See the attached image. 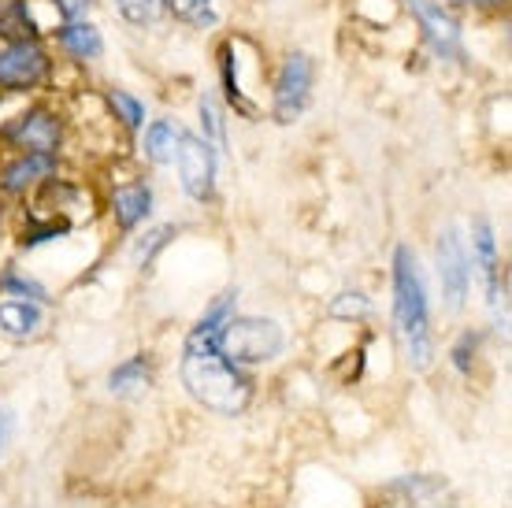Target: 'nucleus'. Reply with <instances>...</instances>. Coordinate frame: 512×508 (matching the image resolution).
Here are the masks:
<instances>
[{
  "label": "nucleus",
  "mask_w": 512,
  "mask_h": 508,
  "mask_svg": "<svg viewBox=\"0 0 512 508\" xmlns=\"http://www.w3.org/2000/svg\"><path fill=\"white\" fill-rule=\"evenodd\" d=\"M56 4V12L64 23H75V19H86V12L93 8V0H52Z\"/></svg>",
  "instance_id": "393cba45"
},
{
  "label": "nucleus",
  "mask_w": 512,
  "mask_h": 508,
  "mask_svg": "<svg viewBox=\"0 0 512 508\" xmlns=\"http://www.w3.org/2000/svg\"><path fill=\"white\" fill-rule=\"evenodd\" d=\"M149 386H153V368H149L145 356H130V360H123V364L108 375V390L116 397H138V394H145Z\"/></svg>",
  "instance_id": "2eb2a0df"
},
{
  "label": "nucleus",
  "mask_w": 512,
  "mask_h": 508,
  "mask_svg": "<svg viewBox=\"0 0 512 508\" xmlns=\"http://www.w3.org/2000/svg\"><path fill=\"white\" fill-rule=\"evenodd\" d=\"M182 386L190 390L197 405L212 408L219 416H242L253 401V382L245 379L238 364H231L219 349H186Z\"/></svg>",
  "instance_id": "f03ea898"
},
{
  "label": "nucleus",
  "mask_w": 512,
  "mask_h": 508,
  "mask_svg": "<svg viewBox=\"0 0 512 508\" xmlns=\"http://www.w3.org/2000/svg\"><path fill=\"white\" fill-rule=\"evenodd\" d=\"M475 349H479V334H461V342L453 345V368L457 371H472V360H475Z\"/></svg>",
  "instance_id": "5701e85b"
},
{
  "label": "nucleus",
  "mask_w": 512,
  "mask_h": 508,
  "mask_svg": "<svg viewBox=\"0 0 512 508\" xmlns=\"http://www.w3.org/2000/svg\"><path fill=\"white\" fill-rule=\"evenodd\" d=\"M56 175V156H38V153H19L12 164L0 167V190L19 197V193L34 190L41 182H49Z\"/></svg>",
  "instance_id": "9b49d317"
},
{
  "label": "nucleus",
  "mask_w": 512,
  "mask_h": 508,
  "mask_svg": "<svg viewBox=\"0 0 512 508\" xmlns=\"http://www.w3.org/2000/svg\"><path fill=\"white\" fill-rule=\"evenodd\" d=\"M472 249H475L479 267H483V279H487L490 308H498V301L505 297V286H501V264H498V245H494V230H490L487 219H479V223L472 227Z\"/></svg>",
  "instance_id": "f8f14e48"
},
{
  "label": "nucleus",
  "mask_w": 512,
  "mask_h": 508,
  "mask_svg": "<svg viewBox=\"0 0 512 508\" xmlns=\"http://www.w3.org/2000/svg\"><path fill=\"white\" fill-rule=\"evenodd\" d=\"M4 4H8V0H0V8H4Z\"/></svg>",
  "instance_id": "c756f323"
},
{
  "label": "nucleus",
  "mask_w": 512,
  "mask_h": 508,
  "mask_svg": "<svg viewBox=\"0 0 512 508\" xmlns=\"http://www.w3.org/2000/svg\"><path fill=\"white\" fill-rule=\"evenodd\" d=\"M331 316L334 319H364V316H372V301L364 297V293H338L331 301Z\"/></svg>",
  "instance_id": "4be33fe9"
},
{
  "label": "nucleus",
  "mask_w": 512,
  "mask_h": 508,
  "mask_svg": "<svg viewBox=\"0 0 512 508\" xmlns=\"http://www.w3.org/2000/svg\"><path fill=\"white\" fill-rule=\"evenodd\" d=\"M286 334L275 319L260 316H231L219 331V353L231 364H268L282 353Z\"/></svg>",
  "instance_id": "7ed1b4c3"
},
{
  "label": "nucleus",
  "mask_w": 512,
  "mask_h": 508,
  "mask_svg": "<svg viewBox=\"0 0 512 508\" xmlns=\"http://www.w3.org/2000/svg\"><path fill=\"white\" fill-rule=\"evenodd\" d=\"M394 323L405 342L412 371H427L435 364V334H431V305H427V282L412 245L394 249Z\"/></svg>",
  "instance_id": "f257e3e1"
},
{
  "label": "nucleus",
  "mask_w": 512,
  "mask_h": 508,
  "mask_svg": "<svg viewBox=\"0 0 512 508\" xmlns=\"http://www.w3.org/2000/svg\"><path fill=\"white\" fill-rule=\"evenodd\" d=\"M8 438H12V412H8V408H0V453H4Z\"/></svg>",
  "instance_id": "bb28decb"
},
{
  "label": "nucleus",
  "mask_w": 512,
  "mask_h": 508,
  "mask_svg": "<svg viewBox=\"0 0 512 508\" xmlns=\"http://www.w3.org/2000/svg\"><path fill=\"white\" fill-rule=\"evenodd\" d=\"M41 327V308L34 301H0V331L26 342L30 334H38Z\"/></svg>",
  "instance_id": "dca6fc26"
},
{
  "label": "nucleus",
  "mask_w": 512,
  "mask_h": 508,
  "mask_svg": "<svg viewBox=\"0 0 512 508\" xmlns=\"http://www.w3.org/2000/svg\"><path fill=\"white\" fill-rule=\"evenodd\" d=\"M312 82H316V64L308 52H290L282 60L279 75H275V119L279 123H294L297 115L308 108L312 97Z\"/></svg>",
  "instance_id": "423d86ee"
},
{
  "label": "nucleus",
  "mask_w": 512,
  "mask_h": 508,
  "mask_svg": "<svg viewBox=\"0 0 512 508\" xmlns=\"http://www.w3.org/2000/svg\"><path fill=\"white\" fill-rule=\"evenodd\" d=\"M0 141H8L19 153H38V156H56L60 141H64V123L52 108H26L23 115H15L8 127L0 130Z\"/></svg>",
  "instance_id": "39448f33"
},
{
  "label": "nucleus",
  "mask_w": 512,
  "mask_h": 508,
  "mask_svg": "<svg viewBox=\"0 0 512 508\" xmlns=\"http://www.w3.org/2000/svg\"><path fill=\"white\" fill-rule=\"evenodd\" d=\"M164 4H167V0H116L119 15H123L127 23H134V26L156 23V19L164 15Z\"/></svg>",
  "instance_id": "412c9836"
},
{
  "label": "nucleus",
  "mask_w": 512,
  "mask_h": 508,
  "mask_svg": "<svg viewBox=\"0 0 512 508\" xmlns=\"http://www.w3.org/2000/svg\"><path fill=\"white\" fill-rule=\"evenodd\" d=\"M8 293H15V297H34V301H45V290H41L38 282H26L19 279V275H4V282H0Z\"/></svg>",
  "instance_id": "b1692460"
},
{
  "label": "nucleus",
  "mask_w": 512,
  "mask_h": 508,
  "mask_svg": "<svg viewBox=\"0 0 512 508\" xmlns=\"http://www.w3.org/2000/svg\"><path fill=\"white\" fill-rule=\"evenodd\" d=\"M171 234H175V227H160V230H153V234H149V242H141V245H138V260H145V264H149V260H153V253H156V249H164Z\"/></svg>",
  "instance_id": "a878e982"
},
{
  "label": "nucleus",
  "mask_w": 512,
  "mask_h": 508,
  "mask_svg": "<svg viewBox=\"0 0 512 508\" xmlns=\"http://www.w3.org/2000/svg\"><path fill=\"white\" fill-rule=\"evenodd\" d=\"M104 101H108L112 115H116V119L127 130H141V127H145V104H141L134 93H127V89H108V93H104Z\"/></svg>",
  "instance_id": "aec40b11"
},
{
  "label": "nucleus",
  "mask_w": 512,
  "mask_h": 508,
  "mask_svg": "<svg viewBox=\"0 0 512 508\" xmlns=\"http://www.w3.org/2000/svg\"><path fill=\"white\" fill-rule=\"evenodd\" d=\"M449 4H479V8H490V4H501V0H449Z\"/></svg>",
  "instance_id": "cd10ccee"
},
{
  "label": "nucleus",
  "mask_w": 512,
  "mask_h": 508,
  "mask_svg": "<svg viewBox=\"0 0 512 508\" xmlns=\"http://www.w3.org/2000/svg\"><path fill=\"white\" fill-rule=\"evenodd\" d=\"M201 138L212 145V149H227V119H223V108H219L216 93H201Z\"/></svg>",
  "instance_id": "6ab92c4d"
},
{
  "label": "nucleus",
  "mask_w": 512,
  "mask_h": 508,
  "mask_svg": "<svg viewBox=\"0 0 512 508\" xmlns=\"http://www.w3.org/2000/svg\"><path fill=\"white\" fill-rule=\"evenodd\" d=\"M0 223H4V201H0Z\"/></svg>",
  "instance_id": "c85d7f7f"
},
{
  "label": "nucleus",
  "mask_w": 512,
  "mask_h": 508,
  "mask_svg": "<svg viewBox=\"0 0 512 508\" xmlns=\"http://www.w3.org/2000/svg\"><path fill=\"white\" fill-rule=\"evenodd\" d=\"M386 501H390V508H457L449 486L442 479H431V475H409V479L390 483Z\"/></svg>",
  "instance_id": "9d476101"
},
{
  "label": "nucleus",
  "mask_w": 512,
  "mask_h": 508,
  "mask_svg": "<svg viewBox=\"0 0 512 508\" xmlns=\"http://www.w3.org/2000/svg\"><path fill=\"white\" fill-rule=\"evenodd\" d=\"M52 60L41 41H8L0 49V89L4 93H30L45 86Z\"/></svg>",
  "instance_id": "20e7f679"
},
{
  "label": "nucleus",
  "mask_w": 512,
  "mask_h": 508,
  "mask_svg": "<svg viewBox=\"0 0 512 508\" xmlns=\"http://www.w3.org/2000/svg\"><path fill=\"white\" fill-rule=\"evenodd\" d=\"M179 141H182V127L175 119H153L149 130H145V156H149L156 167L175 164Z\"/></svg>",
  "instance_id": "4468645a"
},
{
  "label": "nucleus",
  "mask_w": 512,
  "mask_h": 508,
  "mask_svg": "<svg viewBox=\"0 0 512 508\" xmlns=\"http://www.w3.org/2000/svg\"><path fill=\"white\" fill-rule=\"evenodd\" d=\"M405 8L416 15L427 45L442 56V60H464V45H461V23L438 4V0H405Z\"/></svg>",
  "instance_id": "1a4fd4ad"
},
{
  "label": "nucleus",
  "mask_w": 512,
  "mask_h": 508,
  "mask_svg": "<svg viewBox=\"0 0 512 508\" xmlns=\"http://www.w3.org/2000/svg\"><path fill=\"white\" fill-rule=\"evenodd\" d=\"M60 45H64L75 60H97L104 52V38H101V30L93 23H86V19H75V23H64L60 26Z\"/></svg>",
  "instance_id": "f3484780"
},
{
  "label": "nucleus",
  "mask_w": 512,
  "mask_h": 508,
  "mask_svg": "<svg viewBox=\"0 0 512 508\" xmlns=\"http://www.w3.org/2000/svg\"><path fill=\"white\" fill-rule=\"evenodd\" d=\"M164 12H171L186 26H197V30H212V26H219V12L212 0H167Z\"/></svg>",
  "instance_id": "a211bd4d"
},
{
  "label": "nucleus",
  "mask_w": 512,
  "mask_h": 508,
  "mask_svg": "<svg viewBox=\"0 0 512 508\" xmlns=\"http://www.w3.org/2000/svg\"><path fill=\"white\" fill-rule=\"evenodd\" d=\"M435 260H438V279H442V293H446L449 312H461L464 297H468V286H472V260H468L461 230L446 227L438 234Z\"/></svg>",
  "instance_id": "0eeeda50"
},
{
  "label": "nucleus",
  "mask_w": 512,
  "mask_h": 508,
  "mask_svg": "<svg viewBox=\"0 0 512 508\" xmlns=\"http://www.w3.org/2000/svg\"><path fill=\"white\" fill-rule=\"evenodd\" d=\"M153 212V190L145 182H134V186H119L112 193V216L123 230H134L138 223H145Z\"/></svg>",
  "instance_id": "ddd939ff"
},
{
  "label": "nucleus",
  "mask_w": 512,
  "mask_h": 508,
  "mask_svg": "<svg viewBox=\"0 0 512 508\" xmlns=\"http://www.w3.org/2000/svg\"><path fill=\"white\" fill-rule=\"evenodd\" d=\"M175 164H179V182L182 190H186V197L208 201L216 193V149L201 134H186L182 130Z\"/></svg>",
  "instance_id": "6e6552de"
}]
</instances>
